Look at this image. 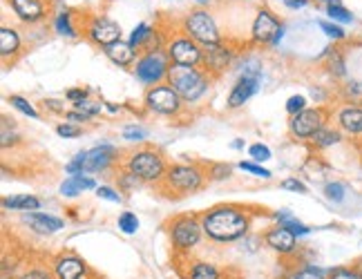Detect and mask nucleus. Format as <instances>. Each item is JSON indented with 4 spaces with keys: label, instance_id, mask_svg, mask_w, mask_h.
Here are the masks:
<instances>
[{
    "label": "nucleus",
    "instance_id": "f257e3e1",
    "mask_svg": "<svg viewBox=\"0 0 362 279\" xmlns=\"http://www.w3.org/2000/svg\"><path fill=\"white\" fill-rule=\"evenodd\" d=\"M202 217L204 235L215 244H233L246 237L250 223H253V213L246 206H215L206 210Z\"/></svg>",
    "mask_w": 362,
    "mask_h": 279
},
{
    "label": "nucleus",
    "instance_id": "f03ea898",
    "mask_svg": "<svg viewBox=\"0 0 362 279\" xmlns=\"http://www.w3.org/2000/svg\"><path fill=\"white\" fill-rule=\"evenodd\" d=\"M168 85L184 99V103H197L211 88V74L204 67H184L173 65L168 72Z\"/></svg>",
    "mask_w": 362,
    "mask_h": 279
},
{
    "label": "nucleus",
    "instance_id": "7ed1b4c3",
    "mask_svg": "<svg viewBox=\"0 0 362 279\" xmlns=\"http://www.w3.org/2000/svg\"><path fill=\"white\" fill-rule=\"evenodd\" d=\"M125 170L136 174L144 184H161L165 172H168V163H165L163 155L152 148H141L130 152L123 161Z\"/></svg>",
    "mask_w": 362,
    "mask_h": 279
},
{
    "label": "nucleus",
    "instance_id": "20e7f679",
    "mask_svg": "<svg viewBox=\"0 0 362 279\" xmlns=\"http://www.w3.org/2000/svg\"><path fill=\"white\" fill-rule=\"evenodd\" d=\"M170 56L163 47H152L139 54L136 65H134V76L139 83H144L146 88H155L161 81L168 78L170 72Z\"/></svg>",
    "mask_w": 362,
    "mask_h": 279
},
{
    "label": "nucleus",
    "instance_id": "39448f33",
    "mask_svg": "<svg viewBox=\"0 0 362 279\" xmlns=\"http://www.w3.org/2000/svg\"><path fill=\"white\" fill-rule=\"evenodd\" d=\"M168 235H170V244L177 253L186 255L190 250H194L202 242V217L194 215H179L175 219H170L168 223Z\"/></svg>",
    "mask_w": 362,
    "mask_h": 279
},
{
    "label": "nucleus",
    "instance_id": "423d86ee",
    "mask_svg": "<svg viewBox=\"0 0 362 279\" xmlns=\"http://www.w3.org/2000/svg\"><path fill=\"white\" fill-rule=\"evenodd\" d=\"M161 184L173 190L175 197H184V194H192L204 186V172L194 163H173L168 165V172H165Z\"/></svg>",
    "mask_w": 362,
    "mask_h": 279
},
{
    "label": "nucleus",
    "instance_id": "0eeeda50",
    "mask_svg": "<svg viewBox=\"0 0 362 279\" xmlns=\"http://www.w3.org/2000/svg\"><path fill=\"white\" fill-rule=\"evenodd\" d=\"M181 32H186L192 40H197L202 47L221 43V34L213 16L204 9H192L190 13H186L184 20H181Z\"/></svg>",
    "mask_w": 362,
    "mask_h": 279
},
{
    "label": "nucleus",
    "instance_id": "6e6552de",
    "mask_svg": "<svg viewBox=\"0 0 362 279\" xmlns=\"http://www.w3.org/2000/svg\"><path fill=\"white\" fill-rule=\"evenodd\" d=\"M329 117H333L329 107H306L298 117H291L288 132L298 141H311L325 125H329Z\"/></svg>",
    "mask_w": 362,
    "mask_h": 279
},
{
    "label": "nucleus",
    "instance_id": "1a4fd4ad",
    "mask_svg": "<svg viewBox=\"0 0 362 279\" xmlns=\"http://www.w3.org/2000/svg\"><path fill=\"white\" fill-rule=\"evenodd\" d=\"M165 52H168L173 65H184V67L204 65V47H199L197 40H192L186 32L165 40Z\"/></svg>",
    "mask_w": 362,
    "mask_h": 279
},
{
    "label": "nucleus",
    "instance_id": "9d476101",
    "mask_svg": "<svg viewBox=\"0 0 362 279\" xmlns=\"http://www.w3.org/2000/svg\"><path fill=\"white\" fill-rule=\"evenodd\" d=\"M146 107L150 112L161 117H177L181 107H184V99L175 92V88L170 85H155V88H148L146 92Z\"/></svg>",
    "mask_w": 362,
    "mask_h": 279
},
{
    "label": "nucleus",
    "instance_id": "9b49d317",
    "mask_svg": "<svg viewBox=\"0 0 362 279\" xmlns=\"http://www.w3.org/2000/svg\"><path fill=\"white\" fill-rule=\"evenodd\" d=\"M282 36H284L282 23L277 20L269 9H259L253 20V27H250V38H253V43L275 47L282 40Z\"/></svg>",
    "mask_w": 362,
    "mask_h": 279
},
{
    "label": "nucleus",
    "instance_id": "f8f14e48",
    "mask_svg": "<svg viewBox=\"0 0 362 279\" xmlns=\"http://www.w3.org/2000/svg\"><path fill=\"white\" fill-rule=\"evenodd\" d=\"M86 36L101 49L121 40V27L107 16H92L86 25Z\"/></svg>",
    "mask_w": 362,
    "mask_h": 279
},
{
    "label": "nucleus",
    "instance_id": "ddd939ff",
    "mask_svg": "<svg viewBox=\"0 0 362 279\" xmlns=\"http://www.w3.org/2000/svg\"><path fill=\"white\" fill-rule=\"evenodd\" d=\"M52 273L57 279H86L90 268L83 257H78L74 253H63L59 257H54Z\"/></svg>",
    "mask_w": 362,
    "mask_h": 279
},
{
    "label": "nucleus",
    "instance_id": "4468645a",
    "mask_svg": "<svg viewBox=\"0 0 362 279\" xmlns=\"http://www.w3.org/2000/svg\"><path fill=\"white\" fill-rule=\"evenodd\" d=\"M336 128L342 134L349 136H362V105L360 103H346L333 112Z\"/></svg>",
    "mask_w": 362,
    "mask_h": 279
},
{
    "label": "nucleus",
    "instance_id": "2eb2a0df",
    "mask_svg": "<svg viewBox=\"0 0 362 279\" xmlns=\"http://www.w3.org/2000/svg\"><path fill=\"white\" fill-rule=\"evenodd\" d=\"M264 244H267L271 250H275L277 255H293L298 250V237L288 228L277 223V226L264 232Z\"/></svg>",
    "mask_w": 362,
    "mask_h": 279
},
{
    "label": "nucleus",
    "instance_id": "dca6fc26",
    "mask_svg": "<svg viewBox=\"0 0 362 279\" xmlns=\"http://www.w3.org/2000/svg\"><path fill=\"white\" fill-rule=\"evenodd\" d=\"M230 61H233V54H230V49L228 47H224V45H208V47H204V69L211 76H221L228 69V65H230Z\"/></svg>",
    "mask_w": 362,
    "mask_h": 279
},
{
    "label": "nucleus",
    "instance_id": "f3484780",
    "mask_svg": "<svg viewBox=\"0 0 362 279\" xmlns=\"http://www.w3.org/2000/svg\"><path fill=\"white\" fill-rule=\"evenodd\" d=\"M119 159V152L112 146H96L86 152V172H105Z\"/></svg>",
    "mask_w": 362,
    "mask_h": 279
},
{
    "label": "nucleus",
    "instance_id": "a211bd4d",
    "mask_svg": "<svg viewBox=\"0 0 362 279\" xmlns=\"http://www.w3.org/2000/svg\"><path fill=\"white\" fill-rule=\"evenodd\" d=\"M257 92H259V76L244 74L238 83H235V88L230 90L226 105L230 109H238V107H242L250 99V96H255Z\"/></svg>",
    "mask_w": 362,
    "mask_h": 279
},
{
    "label": "nucleus",
    "instance_id": "6ab92c4d",
    "mask_svg": "<svg viewBox=\"0 0 362 279\" xmlns=\"http://www.w3.org/2000/svg\"><path fill=\"white\" fill-rule=\"evenodd\" d=\"M23 223L30 230L38 232V235H54V232H59L65 228V221L59 219V217H54V215H43V213H25Z\"/></svg>",
    "mask_w": 362,
    "mask_h": 279
},
{
    "label": "nucleus",
    "instance_id": "aec40b11",
    "mask_svg": "<svg viewBox=\"0 0 362 279\" xmlns=\"http://www.w3.org/2000/svg\"><path fill=\"white\" fill-rule=\"evenodd\" d=\"M9 5H11L13 13L27 25L40 23L47 16V7L43 0H9Z\"/></svg>",
    "mask_w": 362,
    "mask_h": 279
},
{
    "label": "nucleus",
    "instance_id": "412c9836",
    "mask_svg": "<svg viewBox=\"0 0 362 279\" xmlns=\"http://www.w3.org/2000/svg\"><path fill=\"white\" fill-rule=\"evenodd\" d=\"M23 52V40L18 32L13 27L3 25L0 27V56H3L5 63H16L18 56Z\"/></svg>",
    "mask_w": 362,
    "mask_h": 279
},
{
    "label": "nucleus",
    "instance_id": "4be33fe9",
    "mask_svg": "<svg viewBox=\"0 0 362 279\" xmlns=\"http://www.w3.org/2000/svg\"><path fill=\"white\" fill-rule=\"evenodd\" d=\"M103 54L119 67H130L139 59V52L130 43H125V40H117V43L103 47Z\"/></svg>",
    "mask_w": 362,
    "mask_h": 279
},
{
    "label": "nucleus",
    "instance_id": "5701e85b",
    "mask_svg": "<svg viewBox=\"0 0 362 279\" xmlns=\"http://www.w3.org/2000/svg\"><path fill=\"white\" fill-rule=\"evenodd\" d=\"M155 40H157V30H155V27H150L148 23H141V25L134 27V30H132L128 43H130L136 52H146V49L157 47V45H155Z\"/></svg>",
    "mask_w": 362,
    "mask_h": 279
},
{
    "label": "nucleus",
    "instance_id": "b1692460",
    "mask_svg": "<svg viewBox=\"0 0 362 279\" xmlns=\"http://www.w3.org/2000/svg\"><path fill=\"white\" fill-rule=\"evenodd\" d=\"M186 279H224L221 271L211 261H204V259H192L188 263V273Z\"/></svg>",
    "mask_w": 362,
    "mask_h": 279
},
{
    "label": "nucleus",
    "instance_id": "393cba45",
    "mask_svg": "<svg viewBox=\"0 0 362 279\" xmlns=\"http://www.w3.org/2000/svg\"><path fill=\"white\" fill-rule=\"evenodd\" d=\"M3 208L18 213H36L40 208V199L34 197V194H11V197L3 199Z\"/></svg>",
    "mask_w": 362,
    "mask_h": 279
},
{
    "label": "nucleus",
    "instance_id": "a878e982",
    "mask_svg": "<svg viewBox=\"0 0 362 279\" xmlns=\"http://www.w3.org/2000/svg\"><path fill=\"white\" fill-rule=\"evenodd\" d=\"M96 188V181L88 174H76V177H69L67 181L61 184V194L63 197H78L83 190H94Z\"/></svg>",
    "mask_w": 362,
    "mask_h": 279
},
{
    "label": "nucleus",
    "instance_id": "bb28decb",
    "mask_svg": "<svg viewBox=\"0 0 362 279\" xmlns=\"http://www.w3.org/2000/svg\"><path fill=\"white\" fill-rule=\"evenodd\" d=\"M342 138L344 136H342V132L338 128H333V125H325V128L311 138V146L315 150H327V148H333V146L342 143Z\"/></svg>",
    "mask_w": 362,
    "mask_h": 279
},
{
    "label": "nucleus",
    "instance_id": "cd10ccee",
    "mask_svg": "<svg viewBox=\"0 0 362 279\" xmlns=\"http://www.w3.org/2000/svg\"><path fill=\"white\" fill-rule=\"evenodd\" d=\"M329 271H322L320 266H313V263H306V266H296L291 268L282 279H327Z\"/></svg>",
    "mask_w": 362,
    "mask_h": 279
},
{
    "label": "nucleus",
    "instance_id": "c85d7f7f",
    "mask_svg": "<svg viewBox=\"0 0 362 279\" xmlns=\"http://www.w3.org/2000/svg\"><path fill=\"white\" fill-rule=\"evenodd\" d=\"M54 30H57L61 36H69V38H74L78 36V30H76V25L72 23V11H59V16L54 18Z\"/></svg>",
    "mask_w": 362,
    "mask_h": 279
},
{
    "label": "nucleus",
    "instance_id": "c756f323",
    "mask_svg": "<svg viewBox=\"0 0 362 279\" xmlns=\"http://www.w3.org/2000/svg\"><path fill=\"white\" fill-rule=\"evenodd\" d=\"M327 13H329V18L333 23H338V25H349L354 23V13L346 9L340 0H333V3L327 5Z\"/></svg>",
    "mask_w": 362,
    "mask_h": 279
},
{
    "label": "nucleus",
    "instance_id": "7c9ffc66",
    "mask_svg": "<svg viewBox=\"0 0 362 279\" xmlns=\"http://www.w3.org/2000/svg\"><path fill=\"white\" fill-rule=\"evenodd\" d=\"M141 186H144V181L139 179L136 174H132L130 170H125V167L117 174V188L123 190L125 194H132L136 188H141Z\"/></svg>",
    "mask_w": 362,
    "mask_h": 279
},
{
    "label": "nucleus",
    "instance_id": "2f4dec72",
    "mask_svg": "<svg viewBox=\"0 0 362 279\" xmlns=\"http://www.w3.org/2000/svg\"><path fill=\"white\" fill-rule=\"evenodd\" d=\"M327 69L333 74V78H344L346 76V63H344L342 52H338V49L331 52V59L327 63Z\"/></svg>",
    "mask_w": 362,
    "mask_h": 279
},
{
    "label": "nucleus",
    "instance_id": "473e14b6",
    "mask_svg": "<svg viewBox=\"0 0 362 279\" xmlns=\"http://www.w3.org/2000/svg\"><path fill=\"white\" fill-rule=\"evenodd\" d=\"M9 103H11V107H16L21 114H25V117H32V119H40V114H38V109L30 103V101H25L23 96H18V94H11L9 99H7Z\"/></svg>",
    "mask_w": 362,
    "mask_h": 279
},
{
    "label": "nucleus",
    "instance_id": "72a5a7b5",
    "mask_svg": "<svg viewBox=\"0 0 362 279\" xmlns=\"http://www.w3.org/2000/svg\"><path fill=\"white\" fill-rule=\"evenodd\" d=\"M325 197L333 203H342L346 197V186L340 184V181H329L325 186Z\"/></svg>",
    "mask_w": 362,
    "mask_h": 279
},
{
    "label": "nucleus",
    "instance_id": "f704fd0d",
    "mask_svg": "<svg viewBox=\"0 0 362 279\" xmlns=\"http://www.w3.org/2000/svg\"><path fill=\"white\" fill-rule=\"evenodd\" d=\"M208 179L211 181H224V179H230L233 174V165L230 163H213L208 167Z\"/></svg>",
    "mask_w": 362,
    "mask_h": 279
},
{
    "label": "nucleus",
    "instance_id": "c9c22d12",
    "mask_svg": "<svg viewBox=\"0 0 362 279\" xmlns=\"http://www.w3.org/2000/svg\"><path fill=\"white\" fill-rule=\"evenodd\" d=\"M119 230L125 235H134L139 230V217L134 213H121L119 215Z\"/></svg>",
    "mask_w": 362,
    "mask_h": 279
},
{
    "label": "nucleus",
    "instance_id": "e433bc0d",
    "mask_svg": "<svg viewBox=\"0 0 362 279\" xmlns=\"http://www.w3.org/2000/svg\"><path fill=\"white\" fill-rule=\"evenodd\" d=\"M317 25H320V30H322L333 40H344L346 38V32L342 30V25H338V23H333V20H320Z\"/></svg>",
    "mask_w": 362,
    "mask_h": 279
},
{
    "label": "nucleus",
    "instance_id": "4c0bfd02",
    "mask_svg": "<svg viewBox=\"0 0 362 279\" xmlns=\"http://www.w3.org/2000/svg\"><path fill=\"white\" fill-rule=\"evenodd\" d=\"M327 279H362V275L354 268V263H351V266H336V268H331Z\"/></svg>",
    "mask_w": 362,
    "mask_h": 279
},
{
    "label": "nucleus",
    "instance_id": "58836bf2",
    "mask_svg": "<svg viewBox=\"0 0 362 279\" xmlns=\"http://www.w3.org/2000/svg\"><path fill=\"white\" fill-rule=\"evenodd\" d=\"M248 155H250V161H255V163H259V161H269L273 155H271V150H269V146H264V143H253L248 148Z\"/></svg>",
    "mask_w": 362,
    "mask_h": 279
},
{
    "label": "nucleus",
    "instance_id": "ea45409f",
    "mask_svg": "<svg viewBox=\"0 0 362 279\" xmlns=\"http://www.w3.org/2000/svg\"><path fill=\"white\" fill-rule=\"evenodd\" d=\"M16 279H57V277H54V273H49L43 266H32V268L23 271Z\"/></svg>",
    "mask_w": 362,
    "mask_h": 279
},
{
    "label": "nucleus",
    "instance_id": "a19ab883",
    "mask_svg": "<svg viewBox=\"0 0 362 279\" xmlns=\"http://www.w3.org/2000/svg\"><path fill=\"white\" fill-rule=\"evenodd\" d=\"M240 167H242L244 172H250L253 177H262V179H271V177H273L271 170H267V167H262V165L255 163V161H242Z\"/></svg>",
    "mask_w": 362,
    "mask_h": 279
},
{
    "label": "nucleus",
    "instance_id": "79ce46f5",
    "mask_svg": "<svg viewBox=\"0 0 362 279\" xmlns=\"http://www.w3.org/2000/svg\"><path fill=\"white\" fill-rule=\"evenodd\" d=\"M306 109V99L302 94H296V96H291V99L286 101V114L288 117H298L300 112Z\"/></svg>",
    "mask_w": 362,
    "mask_h": 279
},
{
    "label": "nucleus",
    "instance_id": "37998d69",
    "mask_svg": "<svg viewBox=\"0 0 362 279\" xmlns=\"http://www.w3.org/2000/svg\"><path fill=\"white\" fill-rule=\"evenodd\" d=\"M96 197L105 199V201H112V203H121L123 201L119 190H115L112 186H99V188H96Z\"/></svg>",
    "mask_w": 362,
    "mask_h": 279
},
{
    "label": "nucleus",
    "instance_id": "c03bdc74",
    "mask_svg": "<svg viewBox=\"0 0 362 279\" xmlns=\"http://www.w3.org/2000/svg\"><path fill=\"white\" fill-rule=\"evenodd\" d=\"M16 143H18V134L9 130V121L7 117H3V138H0V146L7 150L9 146H16Z\"/></svg>",
    "mask_w": 362,
    "mask_h": 279
},
{
    "label": "nucleus",
    "instance_id": "a18cd8bd",
    "mask_svg": "<svg viewBox=\"0 0 362 279\" xmlns=\"http://www.w3.org/2000/svg\"><path fill=\"white\" fill-rule=\"evenodd\" d=\"M101 103L99 101H92V99H86V101H78L74 103V109H81V112H86V114L90 117H96V114H101Z\"/></svg>",
    "mask_w": 362,
    "mask_h": 279
},
{
    "label": "nucleus",
    "instance_id": "49530a36",
    "mask_svg": "<svg viewBox=\"0 0 362 279\" xmlns=\"http://www.w3.org/2000/svg\"><path fill=\"white\" fill-rule=\"evenodd\" d=\"M81 125H76V123H61V125H57V134L59 136H63V138H76V136H81Z\"/></svg>",
    "mask_w": 362,
    "mask_h": 279
},
{
    "label": "nucleus",
    "instance_id": "de8ad7c7",
    "mask_svg": "<svg viewBox=\"0 0 362 279\" xmlns=\"http://www.w3.org/2000/svg\"><path fill=\"white\" fill-rule=\"evenodd\" d=\"M282 190H288V192H300V194H306L309 192V188H306V184H302L300 179L296 177H291V179H284L282 184H280Z\"/></svg>",
    "mask_w": 362,
    "mask_h": 279
},
{
    "label": "nucleus",
    "instance_id": "09e8293b",
    "mask_svg": "<svg viewBox=\"0 0 362 279\" xmlns=\"http://www.w3.org/2000/svg\"><path fill=\"white\" fill-rule=\"evenodd\" d=\"M146 130L139 128V125H125L123 128V138H128V141H144L146 138Z\"/></svg>",
    "mask_w": 362,
    "mask_h": 279
},
{
    "label": "nucleus",
    "instance_id": "8fccbe9b",
    "mask_svg": "<svg viewBox=\"0 0 362 279\" xmlns=\"http://www.w3.org/2000/svg\"><path fill=\"white\" fill-rule=\"evenodd\" d=\"M65 119H67V123H76V125L92 121V117L86 114V112H81V109H69V112H65Z\"/></svg>",
    "mask_w": 362,
    "mask_h": 279
},
{
    "label": "nucleus",
    "instance_id": "3c124183",
    "mask_svg": "<svg viewBox=\"0 0 362 279\" xmlns=\"http://www.w3.org/2000/svg\"><path fill=\"white\" fill-rule=\"evenodd\" d=\"M65 96H67V101H74V103H78V101H86V99H88V90H78V88H72V90H67V92H65Z\"/></svg>",
    "mask_w": 362,
    "mask_h": 279
},
{
    "label": "nucleus",
    "instance_id": "603ef678",
    "mask_svg": "<svg viewBox=\"0 0 362 279\" xmlns=\"http://www.w3.org/2000/svg\"><path fill=\"white\" fill-rule=\"evenodd\" d=\"M282 3H284L286 7H291V9H302V7L309 5L311 0H282Z\"/></svg>",
    "mask_w": 362,
    "mask_h": 279
},
{
    "label": "nucleus",
    "instance_id": "864d4df0",
    "mask_svg": "<svg viewBox=\"0 0 362 279\" xmlns=\"http://www.w3.org/2000/svg\"><path fill=\"white\" fill-rule=\"evenodd\" d=\"M45 107L52 109V112H61L63 109V103H57L54 99H49V101H45Z\"/></svg>",
    "mask_w": 362,
    "mask_h": 279
},
{
    "label": "nucleus",
    "instance_id": "5fc2aeb1",
    "mask_svg": "<svg viewBox=\"0 0 362 279\" xmlns=\"http://www.w3.org/2000/svg\"><path fill=\"white\" fill-rule=\"evenodd\" d=\"M354 268H356V271H358V273H360V275H362V257H360V259H356V261H354Z\"/></svg>",
    "mask_w": 362,
    "mask_h": 279
},
{
    "label": "nucleus",
    "instance_id": "6e6d98bb",
    "mask_svg": "<svg viewBox=\"0 0 362 279\" xmlns=\"http://www.w3.org/2000/svg\"><path fill=\"white\" fill-rule=\"evenodd\" d=\"M233 148H244V141H240V138H238V141H233Z\"/></svg>",
    "mask_w": 362,
    "mask_h": 279
},
{
    "label": "nucleus",
    "instance_id": "4d7b16f0",
    "mask_svg": "<svg viewBox=\"0 0 362 279\" xmlns=\"http://www.w3.org/2000/svg\"><path fill=\"white\" fill-rule=\"evenodd\" d=\"M199 5H208V3H213V0H197Z\"/></svg>",
    "mask_w": 362,
    "mask_h": 279
},
{
    "label": "nucleus",
    "instance_id": "13d9d810",
    "mask_svg": "<svg viewBox=\"0 0 362 279\" xmlns=\"http://www.w3.org/2000/svg\"><path fill=\"white\" fill-rule=\"evenodd\" d=\"M322 3H325V5H329V3H333V0H322Z\"/></svg>",
    "mask_w": 362,
    "mask_h": 279
},
{
    "label": "nucleus",
    "instance_id": "bf43d9fd",
    "mask_svg": "<svg viewBox=\"0 0 362 279\" xmlns=\"http://www.w3.org/2000/svg\"><path fill=\"white\" fill-rule=\"evenodd\" d=\"M86 279H90V277H86Z\"/></svg>",
    "mask_w": 362,
    "mask_h": 279
}]
</instances>
